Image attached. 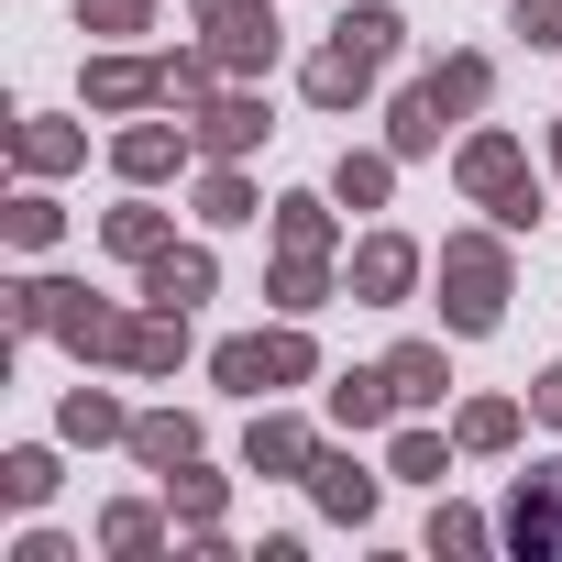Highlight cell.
<instances>
[{
    "instance_id": "9a60e30c",
    "label": "cell",
    "mask_w": 562,
    "mask_h": 562,
    "mask_svg": "<svg viewBox=\"0 0 562 562\" xmlns=\"http://www.w3.org/2000/svg\"><path fill=\"white\" fill-rule=\"evenodd\" d=\"M321 474V507L331 518H375V474H353V463H310Z\"/></svg>"
},
{
    "instance_id": "f546056e",
    "label": "cell",
    "mask_w": 562,
    "mask_h": 562,
    "mask_svg": "<svg viewBox=\"0 0 562 562\" xmlns=\"http://www.w3.org/2000/svg\"><path fill=\"white\" fill-rule=\"evenodd\" d=\"M518 34L529 45H562V0H518Z\"/></svg>"
},
{
    "instance_id": "ba28073f",
    "label": "cell",
    "mask_w": 562,
    "mask_h": 562,
    "mask_svg": "<svg viewBox=\"0 0 562 562\" xmlns=\"http://www.w3.org/2000/svg\"><path fill=\"white\" fill-rule=\"evenodd\" d=\"M243 452H254V474H310V463H321L299 419H254V441H243Z\"/></svg>"
},
{
    "instance_id": "4316f807",
    "label": "cell",
    "mask_w": 562,
    "mask_h": 562,
    "mask_svg": "<svg viewBox=\"0 0 562 562\" xmlns=\"http://www.w3.org/2000/svg\"><path fill=\"white\" fill-rule=\"evenodd\" d=\"M0 474H12V507H34V496L56 485V463H45V452H12V463H0Z\"/></svg>"
},
{
    "instance_id": "d6a6232c",
    "label": "cell",
    "mask_w": 562,
    "mask_h": 562,
    "mask_svg": "<svg viewBox=\"0 0 562 562\" xmlns=\"http://www.w3.org/2000/svg\"><path fill=\"white\" fill-rule=\"evenodd\" d=\"M430 540H441V551H474V540H485V518H463V507H441V518H430Z\"/></svg>"
},
{
    "instance_id": "9c48e42d",
    "label": "cell",
    "mask_w": 562,
    "mask_h": 562,
    "mask_svg": "<svg viewBox=\"0 0 562 562\" xmlns=\"http://www.w3.org/2000/svg\"><path fill=\"white\" fill-rule=\"evenodd\" d=\"M199 144H210V155L265 144V100H210V111H199Z\"/></svg>"
},
{
    "instance_id": "836d02e7",
    "label": "cell",
    "mask_w": 562,
    "mask_h": 562,
    "mask_svg": "<svg viewBox=\"0 0 562 562\" xmlns=\"http://www.w3.org/2000/svg\"><path fill=\"white\" fill-rule=\"evenodd\" d=\"M529 408H540V419H562V364H551V375L529 386Z\"/></svg>"
},
{
    "instance_id": "7402d4cb",
    "label": "cell",
    "mask_w": 562,
    "mask_h": 562,
    "mask_svg": "<svg viewBox=\"0 0 562 562\" xmlns=\"http://www.w3.org/2000/svg\"><path fill=\"white\" fill-rule=\"evenodd\" d=\"M111 254H144V265H155V254H166V221H155V210H111Z\"/></svg>"
},
{
    "instance_id": "83f0119b",
    "label": "cell",
    "mask_w": 562,
    "mask_h": 562,
    "mask_svg": "<svg viewBox=\"0 0 562 562\" xmlns=\"http://www.w3.org/2000/svg\"><path fill=\"white\" fill-rule=\"evenodd\" d=\"M199 210H210V221H254V188H243V177H210Z\"/></svg>"
},
{
    "instance_id": "6da1fadb",
    "label": "cell",
    "mask_w": 562,
    "mask_h": 562,
    "mask_svg": "<svg viewBox=\"0 0 562 562\" xmlns=\"http://www.w3.org/2000/svg\"><path fill=\"white\" fill-rule=\"evenodd\" d=\"M441 310H452V331H496V310H507V254L496 243H441Z\"/></svg>"
},
{
    "instance_id": "8fae6325",
    "label": "cell",
    "mask_w": 562,
    "mask_h": 562,
    "mask_svg": "<svg viewBox=\"0 0 562 562\" xmlns=\"http://www.w3.org/2000/svg\"><path fill=\"white\" fill-rule=\"evenodd\" d=\"M155 89H166V67H133V56L89 67V100H111V111H133V100H155Z\"/></svg>"
},
{
    "instance_id": "1f68e13d",
    "label": "cell",
    "mask_w": 562,
    "mask_h": 562,
    "mask_svg": "<svg viewBox=\"0 0 562 562\" xmlns=\"http://www.w3.org/2000/svg\"><path fill=\"white\" fill-rule=\"evenodd\" d=\"M397 474H430V485H441V441H430V430H408V441H397Z\"/></svg>"
},
{
    "instance_id": "277c9868",
    "label": "cell",
    "mask_w": 562,
    "mask_h": 562,
    "mask_svg": "<svg viewBox=\"0 0 562 562\" xmlns=\"http://www.w3.org/2000/svg\"><path fill=\"white\" fill-rule=\"evenodd\" d=\"M507 540H518L529 562H551V551H562V463L518 485V507H507Z\"/></svg>"
},
{
    "instance_id": "7a4b0ae2",
    "label": "cell",
    "mask_w": 562,
    "mask_h": 562,
    "mask_svg": "<svg viewBox=\"0 0 562 562\" xmlns=\"http://www.w3.org/2000/svg\"><path fill=\"white\" fill-rule=\"evenodd\" d=\"M199 23H210L221 67H276V12L265 0H199Z\"/></svg>"
},
{
    "instance_id": "cb8c5ba5",
    "label": "cell",
    "mask_w": 562,
    "mask_h": 562,
    "mask_svg": "<svg viewBox=\"0 0 562 562\" xmlns=\"http://www.w3.org/2000/svg\"><path fill=\"white\" fill-rule=\"evenodd\" d=\"M276 299H288V310H321V254H288V265H276Z\"/></svg>"
},
{
    "instance_id": "d4e9b609",
    "label": "cell",
    "mask_w": 562,
    "mask_h": 562,
    "mask_svg": "<svg viewBox=\"0 0 562 562\" xmlns=\"http://www.w3.org/2000/svg\"><path fill=\"white\" fill-rule=\"evenodd\" d=\"M111 430H122L111 397H67V441H111Z\"/></svg>"
},
{
    "instance_id": "ac0fdd59",
    "label": "cell",
    "mask_w": 562,
    "mask_h": 562,
    "mask_svg": "<svg viewBox=\"0 0 562 562\" xmlns=\"http://www.w3.org/2000/svg\"><path fill=\"white\" fill-rule=\"evenodd\" d=\"M507 441H518V408L507 397H474L463 408V452H507Z\"/></svg>"
},
{
    "instance_id": "3957f363",
    "label": "cell",
    "mask_w": 562,
    "mask_h": 562,
    "mask_svg": "<svg viewBox=\"0 0 562 562\" xmlns=\"http://www.w3.org/2000/svg\"><path fill=\"white\" fill-rule=\"evenodd\" d=\"M310 342L299 331H265V342H221V386H299Z\"/></svg>"
},
{
    "instance_id": "f1b7e54d",
    "label": "cell",
    "mask_w": 562,
    "mask_h": 562,
    "mask_svg": "<svg viewBox=\"0 0 562 562\" xmlns=\"http://www.w3.org/2000/svg\"><path fill=\"white\" fill-rule=\"evenodd\" d=\"M67 155H78V133H56V122H34V133H23V166H67Z\"/></svg>"
},
{
    "instance_id": "8992f818",
    "label": "cell",
    "mask_w": 562,
    "mask_h": 562,
    "mask_svg": "<svg viewBox=\"0 0 562 562\" xmlns=\"http://www.w3.org/2000/svg\"><path fill=\"white\" fill-rule=\"evenodd\" d=\"M364 89H375V56H364V45H342V34H331V56H321V67H310V100H321V111H342V100H364Z\"/></svg>"
},
{
    "instance_id": "d6986e66",
    "label": "cell",
    "mask_w": 562,
    "mask_h": 562,
    "mask_svg": "<svg viewBox=\"0 0 562 562\" xmlns=\"http://www.w3.org/2000/svg\"><path fill=\"white\" fill-rule=\"evenodd\" d=\"M430 89H441V111H485V56H452V67H430Z\"/></svg>"
},
{
    "instance_id": "44dd1931",
    "label": "cell",
    "mask_w": 562,
    "mask_h": 562,
    "mask_svg": "<svg viewBox=\"0 0 562 562\" xmlns=\"http://www.w3.org/2000/svg\"><path fill=\"white\" fill-rule=\"evenodd\" d=\"M166 166H177V133H155V122L122 133V177H166Z\"/></svg>"
},
{
    "instance_id": "7c38bea8",
    "label": "cell",
    "mask_w": 562,
    "mask_h": 562,
    "mask_svg": "<svg viewBox=\"0 0 562 562\" xmlns=\"http://www.w3.org/2000/svg\"><path fill=\"white\" fill-rule=\"evenodd\" d=\"M386 375H397V408H430V397H441V386H452V375H441V353H430V342H408V353H386Z\"/></svg>"
},
{
    "instance_id": "484cf974",
    "label": "cell",
    "mask_w": 562,
    "mask_h": 562,
    "mask_svg": "<svg viewBox=\"0 0 562 562\" xmlns=\"http://www.w3.org/2000/svg\"><path fill=\"white\" fill-rule=\"evenodd\" d=\"M144 12H155V0H78V23H89V34H133Z\"/></svg>"
},
{
    "instance_id": "4fadbf2b",
    "label": "cell",
    "mask_w": 562,
    "mask_h": 562,
    "mask_svg": "<svg viewBox=\"0 0 562 562\" xmlns=\"http://www.w3.org/2000/svg\"><path fill=\"white\" fill-rule=\"evenodd\" d=\"M210 299V254H155V310H188Z\"/></svg>"
},
{
    "instance_id": "ffe728a7",
    "label": "cell",
    "mask_w": 562,
    "mask_h": 562,
    "mask_svg": "<svg viewBox=\"0 0 562 562\" xmlns=\"http://www.w3.org/2000/svg\"><path fill=\"white\" fill-rule=\"evenodd\" d=\"M133 452H144V463H188L199 430H188V419H133Z\"/></svg>"
},
{
    "instance_id": "5bb4252c",
    "label": "cell",
    "mask_w": 562,
    "mask_h": 562,
    "mask_svg": "<svg viewBox=\"0 0 562 562\" xmlns=\"http://www.w3.org/2000/svg\"><path fill=\"white\" fill-rule=\"evenodd\" d=\"M430 144H441V89L419 78V89L397 100V155H430Z\"/></svg>"
},
{
    "instance_id": "e575fe53",
    "label": "cell",
    "mask_w": 562,
    "mask_h": 562,
    "mask_svg": "<svg viewBox=\"0 0 562 562\" xmlns=\"http://www.w3.org/2000/svg\"><path fill=\"white\" fill-rule=\"evenodd\" d=\"M551 155H562V133H551Z\"/></svg>"
},
{
    "instance_id": "5b68a950",
    "label": "cell",
    "mask_w": 562,
    "mask_h": 562,
    "mask_svg": "<svg viewBox=\"0 0 562 562\" xmlns=\"http://www.w3.org/2000/svg\"><path fill=\"white\" fill-rule=\"evenodd\" d=\"M408 276H419V243H397V232H375L364 254H353V299H408Z\"/></svg>"
},
{
    "instance_id": "e0dca14e",
    "label": "cell",
    "mask_w": 562,
    "mask_h": 562,
    "mask_svg": "<svg viewBox=\"0 0 562 562\" xmlns=\"http://www.w3.org/2000/svg\"><path fill=\"white\" fill-rule=\"evenodd\" d=\"M397 34H408V23H397V12H375V0H353V12H342V45H364L375 67L397 56Z\"/></svg>"
},
{
    "instance_id": "603a6c76",
    "label": "cell",
    "mask_w": 562,
    "mask_h": 562,
    "mask_svg": "<svg viewBox=\"0 0 562 562\" xmlns=\"http://www.w3.org/2000/svg\"><path fill=\"white\" fill-rule=\"evenodd\" d=\"M331 188H342L353 210H375V199H386V155H342V177H331Z\"/></svg>"
},
{
    "instance_id": "2e32d148",
    "label": "cell",
    "mask_w": 562,
    "mask_h": 562,
    "mask_svg": "<svg viewBox=\"0 0 562 562\" xmlns=\"http://www.w3.org/2000/svg\"><path fill=\"white\" fill-rule=\"evenodd\" d=\"M276 243H288V254H321V243H331V210H321V199H276Z\"/></svg>"
},
{
    "instance_id": "52a82bcc",
    "label": "cell",
    "mask_w": 562,
    "mask_h": 562,
    "mask_svg": "<svg viewBox=\"0 0 562 562\" xmlns=\"http://www.w3.org/2000/svg\"><path fill=\"white\" fill-rule=\"evenodd\" d=\"M463 188H474V199H518V188H529V177H518V144H507V133H474V144H463Z\"/></svg>"
},
{
    "instance_id": "30bf717a",
    "label": "cell",
    "mask_w": 562,
    "mask_h": 562,
    "mask_svg": "<svg viewBox=\"0 0 562 562\" xmlns=\"http://www.w3.org/2000/svg\"><path fill=\"white\" fill-rule=\"evenodd\" d=\"M386 408H397V375H386V364H375V375H342V386H331V419H342V430H375Z\"/></svg>"
},
{
    "instance_id": "4dcf8cb0",
    "label": "cell",
    "mask_w": 562,
    "mask_h": 562,
    "mask_svg": "<svg viewBox=\"0 0 562 562\" xmlns=\"http://www.w3.org/2000/svg\"><path fill=\"white\" fill-rule=\"evenodd\" d=\"M12 243H56V199H23L12 210Z\"/></svg>"
}]
</instances>
